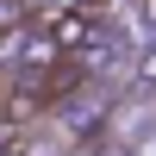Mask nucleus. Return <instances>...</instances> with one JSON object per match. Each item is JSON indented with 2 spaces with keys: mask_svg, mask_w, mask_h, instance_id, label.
I'll return each mask as SVG.
<instances>
[{
  "mask_svg": "<svg viewBox=\"0 0 156 156\" xmlns=\"http://www.w3.org/2000/svg\"><path fill=\"white\" fill-rule=\"evenodd\" d=\"M106 137L125 156H156V100H125V106L112 112Z\"/></svg>",
  "mask_w": 156,
  "mask_h": 156,
  "instance_id": "f257e3e1",
  "label": "nucleus"
},
{
  "mask_svg": "<svg viewBox=\"0 0 156 156\" xmlns=\"http://www.w3.org/2000/svg\"><path fill=\"white\" fill-rule=\"evenodd\" d=\"M12 12H25V19H50V12H56V0H6Z\"/></svg>",
  "mask_w": 156,
  "mask_h": 156,
  "instance_id": "20e7f679",
  "label": "nucleus"
},
{
  "mask_svg": "<svg viewBox=\"0 0 156 156\" xmlns=\"http://www.w3.org/2000/svg\"><path fill=\"white\" fill-rule=\"evenodd\" d=\"M100 6H137V0H100Z\"/></svg>",
  "mask_w": 156,
  "mask_h": 156,
  "instance_id": "423d86ee",
  "label": "nucleus"
},
{
  "mask_svg": "<svg viewBox=\"0 0 156 156\" xmlns=\"http://www.w3.org/2000/svg\"><path fill=\"white\" fill-rule=\"evenodd\" d=\"M0 156H19V144H0Z\"/></svg>",
  "mask_w": 156,
  "mask_h": 156,
  "instance_id": "0eeeda50",
  "label": "nucleus"
},
{
  "mask_svg": "<svg viewBox=\"0 0 156 156\" xmlns=\"http://www.w3.org/2000/svg\"><path fill=\"white\" fill-rule=\"evenodd\" d=\"M50 31H56L62 56H87V50L100 44V0H94V6H62V12H50Z\"/></svg>",
  "mask_w": 156,
  "mask_h": 156,
  "instance_id": "f03ea898",
  "label": "nucleus"
},
{
  "mask_svg": "<svg viewBox=\"0 0 156 156\" xmlns=\"http://www.w3.org/2000/svg\"><path fill=\"white\" fill-rule=\"evenodd\" d=\"M25 31H31V19H25V12H6V19H0V69H19Z\"/></svg>",
  "mask_w": 156,
  "mask_h": 156,
  "instance_id": "7ed1b4c3",
  "label": "nucleus"
},
{
  "mask_svg": "<svg viewBox=\"0 0 156 156\" xmlns=\"http://www.w3.org/2000/svg\"><path fill=\"white\" fill-rule=\"evenodd\" d=\"M137 81H144V87H150V94H156V44L144 50V56H137Z\"/></svg>",
  "mask_w": 156,
  "mask_h": 156,
  "instance_id": "39448f33",
  "label": "nucleus"
}]
</instances>
